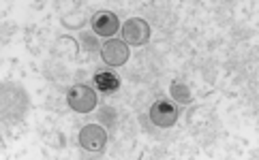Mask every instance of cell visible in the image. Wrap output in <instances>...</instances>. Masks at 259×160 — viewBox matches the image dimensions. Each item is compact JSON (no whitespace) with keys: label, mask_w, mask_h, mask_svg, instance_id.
I'll list each match as a JSON object with an SVG mask.
<instances>
[{"label":"cell","mask_w":259,"mask_h":160,"mask_svg":"<svg viewBox=\"0 0 259 160\" xmlns=\"http://www.w3.org/2000/svg\"><path fill=\"white\" fill-rule=\"evenodd\" d=\"M101 56H103L105 64H109V67H120V64H124L128 58V47L124 41L109 39L101 47Z\"/></svg>","instance_id":"277c9868"},{"label":"cell","mask_w":259,"mask_h":160,"mask_svg":"<svg viewBox=\"0 0 259 160\" xmlns=\"http://www.w3.org/2000/svg\"><path fill=\"white\" fill-rule=\"evenodd\" d=\"M95 83L101 92H114L120 86V77L112 71H99L95 75Z\"/></svg>","instance_id":"52a82bcc"},{"label":"cell","mask_w":259,"mask_h":160,"mask_svg":"<svg viewBox=\"0 0 259 160\" xmlns=\"http://www.w3.org/2000/svg\"><path fill=\"white\" fill-rule=\"evenodd\" d=\"M122 39L128 45H146L148 39H150V26H148L146 20H140V17H131L128 22H124L122 26Z\"/></svg>","instance_id":"6da1fadb"},{"label":"cell","mask_w":259,"mask_h":160,"mask_svg":"<svg viewBox=\"0 0 259 160\" xmlns=\"http://www.w3.org/2000/svg\"><path fill=\"white\" fill-rule=\"evenodd\" d=\"M69 105L79 111V114H88V111L95 109L97 105V94L92 92L88 86H75V88H71L69 92Z\"/></svg>","instance_id":"7a4b0ae2"},{"label":"cell","mask_w":259,"mask_h":160,"mask_svg":"<svg viewBox=\"0 0 259 160\" xmlns=\"http://www.w3.org/2000/svg\"><path fill=\"white\" fill-rule=\"evenodd\" d=\"M171 96L178 100V102H182V105H189V102L193 100L191 90L184 86V83H180V81H174L171 83Z\"/></svg>","instance_id":"ba28073f"},{"label":"cell","mask_w":259,"mask_h":160,"mask_svg":"<svg viewBox=\"0 0 259 160\" xmlns=\"http://www.w3.org/2000/svg\"><path fill=\"white\" fill-rule=\"evenodd\" d=\"M150 120L156 126L167 128V126L176 124V120H178V109H176L169 100H156L150 109Z\"/></svg>","instance_id":"5b68a950"},{"label":"cell","mask_w":259,"mask_h":160,"mask_svg":"<svg viewBox=\"0 0 259 160\" xmlns=\"http://www.w3.org/2000/svg\"><path fill=\"white\" fill-rule=\"evenodd\" d=\"M118 17L109 11H101L95 15L92 20V30H95L99 36H112L116 30H118Z\"/></svg>","instance_id":"8992f818"},{"label":"cell","mask_w":259,"mask_h":160,"mask_svg":"<svg viewBox=\"0 0 259 160\" xmlns=\"http://www.w3.org/2000/svg\"><path fill=\"white\" fill-rule=\"evenodd\" d=\"M105 141H107L105 130L97 124H88L79 133V145L88 149V152H101L105 147Z\"/></svg>","instance_id":"3957f363"}]
</instances>
